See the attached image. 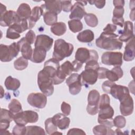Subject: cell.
Listing matches in <instances>:
<instances>
[{"mask_svg":"<svg viewBox=\"0 0 135 135\" xmlns=\"http://www.w3.org/2000/svg\"><path fill=\"white\" fill-rule=\"evenodd\" d=\"M118 36L114 33L103 32L96 40L95 45L99 48L107 50H120L123 42L117 38Z\"/></svg>","mask_w":135,"mask_h":135,"instance_id":"cell-1","label":"cell"},{"mask_svg":"<svg viewBox=\"0 0 135 135\" xmlns=\"http://www.w3.org/2000/svg\"><path fill=\"white\" fill-rule=\"evenodd\" d=\"M73 45L63 39H57L55 41L52 57L58 61L70 56L73 53Z\"/></svg>","mask_w":135,"mask_h":135,"instance_id":"cell-2","label":"cell"},{"mask_svg":"<svg viewBox=\"0 0 135 135\" xmlns=\"http://www.w3.org/2000/svg\"><path fill=\"white\" fill-rule=\"evenodd\" d=\"M37 84L41 92L46 96H50L53 93L54 86L52 78L43 69L38 73Z\"/></svg>","mask_w":135,"mask_h":135,"instance_id":"cell-3","label":"cell"},{"mask_svg":"<svg viewBox=\"0 0 135 135\" xmlns=\"http://www.w3.org/2000/svg\"><path fill=\"white\" fill-rule=\"evenodd\" d=\"M20 51V46L17 42H14L9 45L1 44L0 45V60L4 62H9L18 55Z\"/></svg>","mask_w":135,"mask_h":135,"instance_id":"cell-4","label":"cell"},{"mask_svg":"<svg viewBox=\"0 0 135 135\" xmlns=\"http://www.w3.org/2000/svg\"><path fill=\"white\" fill-rule=\"evenodd\" d=\"M38 120V115L37 112L26 110L18 112L14 115L13 120L16 124L25 126L28 123H35Z\"/></svg>","mask_w":135,"mask_h":135,"instance_id":"cell-5","label":"cell"},{"mask_svg":"<svg viewBox=\"0 0 135 135\" xmlns=\"http://www.w3.org/2000/svg\"><path fill=\"white\" fill-rule=\"evenodd\" d=\"M101 62L105 65L120 66L123 63L122 54L120 52H105L101 56Z\"/></svg>","mask_w":135,"mask_h":135,"instance_id":"cell-6","label":"cell"},{"mask_svg":"<svg viewBox=\"0 0 135 135\" xmlns=\"http://www.w3.org/2000/svg\"><path fill=\"white\" fill-rule=\"evenodd\" d=\"M100 93L96 90H91L88 96L86 111L90 115H95L99 111Z\"/></svg>","mask_w":135,"mask_h":135,"instance_id":"cell-7","label":"cell"},{"mask_svg":"<svg viewBox=\"0 0 135 135\" xmlns=\"http://www.w3.org/2000/svg\"><path fill=\"white\" fill-rule=\"evenodd\" d=\"M66 83L69 86L70 93L72 95H76L80 93L82 86L81 82L80 74L72 73L66 80Z\"/></svg>","mask_w":135,"mask_h":135,"instance_id":"cell-8","label":"cell"},{"mask_svg":"<svg viewBox=\"0 0 135 135\" xmlns=\"http://www.w3.org/2000/svg\"><path fill=\"white\" fill-rule=\"evenodd\" d=\"M27 102L31 106L38 108H44L47 103L46 95L42 93H31L27 98Z\"/></svg>","mask_w":135,"mask_h":135,"instance_id":"cell-9","label":"cell"},{"mask_svg":"<svg viewBox=\"0 0 135 135\" xmlns=\"http://www.w3.org/2000/svg\"><path fill=\"white\" fill-rule=\"evenodd\" d=\"M81 82L82 85L88 86L94 84L98 79V71L93 69H85L80 74Z\"/></svg>","mask_w":135,"mask_h":135,"instance_id":"cell-10","label":"cell"},{"mask_svg":"<svg viewBox=\"0 0 135 135\" xmlns=\"http://www.w3.org/2000/svg\"><path fill=\"white\" fill-rule=\"evenodd\" d=\"M87 4V2L84 1H78L72 6L69 18L71 20H81L86 14L84 6Z\"/></svg>","mask_w":135,"mask_h":135,"instance_id":"cell-11","label":"cell"},{"mask_svg":"<svg viewBox=\"0 0 135 135\" xmlns=\"http://www.w3.org/2000/svg\"><path fill=\"white\" fill-rule=\"evenodd\" d=\"M120 110L123 116L131 115L133 111V100L130 94H127L120 101Z\"/></svg>","mask_w":135,"mask_h":135,"instance_id":"cell-12","label":"cell"},{"mask_svg":"<svg viewBox=\"0 0 135 135\" xmlns=\"http://www.w3.org/2000/svg\"><path fill=\"white\" fill-rule=\"evenodd\" d=\"M20 19L21 18L16 12L11 10L7 11L2 15H1L0 25L3 27H9Z\"/></svg>","mask_w":135,"mask_h":135,"instance_id":"cell-13","label":"cell"},{"mask_svg":"<svg viewBox=\"0 0 135 135\" xmlns=\"http://www.w3.org/2000/svg\"><path fill=\"white\" fill-rule=\"evenodd\" d=\"M53 39L48 35L44 34L38 35L36 37L35 47H41L49 51L52 46Z\"/></svg>","mask_w":135,"mask_h":135,"instance_id":"cell-14","label":"cell"},{"mask_svg":"<svg viewBox=\"0 0 135 135\" xmlns=\"http://www.w3.org/2000/svg\"><path fill=\"white\" fill-rule=\"evenodd\" d=\"M129 93V91L127 87L121 85H117L115 83L112 86L109 93L114 98L119 101Z\"/></svg>","mask_w":135,"mask_h":135,"instance_id":"cell-15","label":"cell"},{"mask_svg":"<svg viewBox=\"0 0 135 135\" xmlns=\"http://www.w3.org/2000/svg\"><path fill=\"white\" fill-rule=\"evenodd\" d=\"M52 122L61 130L67 129L70 123V119L63 113H57L52 118Z\"/></svg>","mask_w":135,"mask_h":135,"instance_id":"cell-16","label":"cell"},{"mask_svg":"<svg viewBox=\"0 0 135 135\" xmlns=\"http://www.w3.org/2000/svg\"><path fill=\"white\" fill-rule=\"evenodd\" d=\"M60 66L59 61L52 57L44 63L43 70L46 71L53 78L56 74Z\"/></svg>","mask_w":135,"mask_h":135,"instance_id":"cell-17","label":"cell"},{"mask_svg":"<svg viewBox=\"0 0 135 135\" xmlns=\"http://www.w3.org/2000/svg\"><path fill=\"white\" fill-rule=\"evenodd\" d=\"M124 30L119 36V40L121 42H128L133 36V23L129 21H126L124 23Z\"/></svg>","mask_w":135,"mask_h":135,"instance_id":"cell-18","label":"cell"},{"mask_svg":"<svg viewBox=\"0 0 135 135\" xmlns=\"http://www.w3.org/2000/svg\"><path fill=\"white\" fill-rule=\"evenodd\" d=\"M20 46V51L21 52L22 56L27 60L31 59L33 50L31 44L28 43L25 39V37H22L20 41L17 42Z\"/></svg>","mask_w":135,"mask_h":135,"instance_id":"cell-19","label":"cell"},{"mask_svg":"<svg viewBox=\"0 0 135 135\" xmlns=\"http://www.w3.org/2000/svg\"><path fill=\"white\" fill-rule=\"evenodd\" d=\"M135 56L134 50V36H133L127 43L125 46L123 58L126 61L133 60Z\"/></svg>","mask_w":135,"mask_h":135,"instance_id":"cell-20","label":"cell"},{"mask_svg":"<svg viewBox=\"0 0 135 135\" xmlns=\"http://www.w3.org/2000/svg\"><path fill=\"white\" fill-rule=\"evenodd\" d=\"M99 114L98 121L99 123L101 122L112 119L114 115V110L110 105L99 109Z\"/></svg>","mask_w":135,"mask_h":135,"instance_id":"cell-21","label":"cell"},{"mask_svg":"<svg viewBox=\"0 0 135 135\" xmlns=\"http://www.w3.org/2000/svg\"><path fill=\"white\" fill-rule=\"evenodd\" d=\"M124 12L123 7H115L113 11V17L112 18V21L114 25H119L121 27L123 26L124 23V18H123Z\"/></svg>","mask_w":135,"mask_h":135,"instance_id":"cell-22","label":"cell"},{"mask_svg":"<svg viewBox=\"0 0 135 135\" xmlns=\"http://www.w3.org/2000/svg\"><path fill=\"white\" fill-rule=\"evenodd\" d=\"M43 14V8L42 6H35L32 9V13L30 17L28 19L29 25L28 28H32L35 23L40 19V17Z\"/></svg>","mask_w":135,"mask_h":135,"instance_id":"cell-23","label":"cell"},{"mask_svg":"<svg viewBox=\"0 0 135 135\" xmlns=\"http://www.w3.org/2000/svg\"><path fill=\"white\" fill-rule=\"evenodd\" d=\"M44 7L47 11L51 12L56 14H59L62 11L61 1H45L44 4L41 5Z\"/></svg>","mask_w":135,"mask_h":135,"instance_id":"cell-24","label":"cell"},{"mask_svg":"<svg viewBox=\"0 0 135 135\" xmlns=\"http://www.w3.org/2000/svg\"><path fill=\"white\" fill-rule=\"evenodd\" d=\"M75 59L76 60L82 63H86L91 59V51L85 47H80L78 49L75 54Z\"/></svg>","mask_w":135,"mask_h":135,"instance_id":"cell-25","label":"cell"},{"mask_svg":"<svg viewBox=\"0 0 135 135\" xmlns=\"http://www.w3.org/2000/svg\"><path fill=\"white\" fill-rule=\"evenodd\" d=\"M46 51L41 47H35L33 50V53L31 61L32 62L36 63H40L44 61L46 55Z\"/></svg>","mask_w":135,"mask_h":135,"instance_id":"cell-26","label":"cell"},{"mask_svg":"<svg viewBox=\"0 0 135 135\" xmlns=\"http://www.w3.org/2000/svg\"><path fill=\"white\" fill-rule=\"evenodd\" d=\"M123 72L120 66H114L112 70H108L107 72L106 78L109 81L115 82L123 76Z\"/></svg>","mask_w":135,"mask_h":135,"instance_id":"cell-27","label":"cell"},{"mask_svg":"<svg viewBox=\"0 0 135 135\" xmlns=\"http://www.w3.org/2000/svg\"><path fill=\"white\" fill-rule=\"evenodd\" d=\"M16 13L21 19L27 20L30 17L32 11L28 4L27 3H22L18 6Z\"/></svg>","mask_w":135,"mask_h":135,"instance_id":"cell-28","label":"cell"},{"mask_svg":"<svg viewBox=\"0 0 135 135\" xmlns=\"http://www.w3.org/2000/svg\"><path fill=\"white\" fill-rule=\"evenodd\" d=\"M93 32L90 30H85L80 32L77 35V39L81 42L90 43L94 40Z\"/></svg>","mask_w":135,"mask_h":135,"instance_id":"cell-29","label":"cell"},{"mask_svg":"<svg viewBox=\"0 0 135 135\" xmlns=\"http://www.w3.org/2000/svg\"><path fill=\"white\" fill-rule=\"evenodd\" d=\"M4 84L7 90L15 91L20 88L21 83L20 80L17 79L12 78L11 76H8L6 78Z\"/></svg>","mask_w":135,"mask_h":135,"instance_id":"cell-30","label":"cell"},{"mask_svg":"<svg viewBox=\"0 0 135 135\" xmlns=\"http://www.w3.org/2000/svg\"><path fill=\"white\" fill-rule=\"evenodd\" d=\"M51 31L56 36L63 35L66 31V25L63 22H56L51 26Z\"/></svg>","mask_w":135,"mask_h":135,"instance_id":"cell-31","label":"cell"},{"mask_svg":"<svg viewBox=\"0 0 135 135\" xmlns=\"http://www.w3.org/2000/svg\"><path fill=\"white\" fill-rule=\"evenodd\" d=\"M18 33L20 34L28 28L26 20L20 19L9 26Z\"/></svg>","mask_w":135,"mask_h":135,"instance_id":"cell-32","label":"cell"},{"mask_svg":"<svg viewBox=\"0 0 135 135\" xmlns=\"http://www.w3.org/2000/svg\"><path fill=\"white\" fill-rule=\"evenodd\" d=\"M93 133L95 135H105V134H114L115 133L111 128L105 126L100 124L95 126L93 128Z\"/></svg>","mask_w":135,"mask_h":135,"instance_id":"cell-33","label":"cell"},{"mask_svg":"<svg viewBox=\"0 0 135 135\" xmlns=\"http://www.w3.org/2000/svg\"><path fill=\"white\" fill-rule=\"evenodd\" d=\"M43 19L45 23L47 25H53L57 22V14L47 11L43 14Z\"/></svg>","mask_w":135,"mask_h":135,"instance_id":"cell-34","label":"cell"},{"mask_svg":"<svg viewBox=\"0 0 135 135\" xmlns=\"http://www.w3.org/2000/svg\"><path fill=\"white\" fill-rule=\"evenodd\" d=\"M68 25L70 31L73 33L79 32L83 29V24L80 20H70L68 21Z\"/></svg>","mask_w":135,"mask_h":135,"instance_id":"cell-35","label":"cell"},{"mask_svg":"<svg viewBox=\"0 0 135 135\" xmlns=\"http://www.w3.org/2000/svg\"><path fill=\"white\" fill-rule=\"evenodd\" d=\"M8 108L14 114L22 111L21 103L18 100L15 99H13L11 100V102L8 104Z\"/></svg>","mask_w":135,"mask_h":135,"instance_id":"cell-36","label":"cell"},{"mask_svg":"<svg viewBox=\"0 0 135 135\" xmlns=\"http://www.w3.org/2000/svg\"><path fill=\"white\" fill-rule=\"evenodd\" d=\"M86 24L90 27H94L98 24V20L95 15L92 13H86L84 16Z\"/></svg>","mask_w":135,"mask_h":135,"instance_id":"cell-37","label":"cell"},{"mask_svg":"<svg viewBox=\"0 0 135 135\" xmlns=\"http://www.w3.org/2000/svg\"><path fill=\"white\" fill-rule=\"evenodd\" d=\"M28 61L23 56L18 57L14 62V66L17 70H23L28 66Z\"/></svg>","mask_w":135,"mask_h":135,"instance_id":"cell-38","label":"cell"},{"mask_svg":"<svg viewBox=\"0 0 135 135\" xmlns=\"http://www.w3.org/2000/svg\"><path fill=\"white\" fill-rule=\"evenodd\" d=\"M60 69L66 76L71 75L72 74V72L74 71L73 64L69 61H66L64 63H63L60 66Z\"/></svg>","mask_w":135,"mask_h":135,"instance_id":"cell-39","label":"cell"},{"mask_svg":"<svg viewBox=\"0 0 135 135\" xmlns=\"http://www.w3.org/2000/svg\"><path fill=\"white\" fill-rule=\"evenodd\" d=\"M26 134H40L43 135L45 134L44 130L36 126H30L26 127Z\"/></svg>","mask_w":135,"mask_h":135,"instance_id":"cell-40","label":"cell"},{"mask_svg":"<svg viewBox=\"0 0 135 135\" xmlns=\"http://www.w3.org/2000/svg\"><path fill=\"white\" fill-rule=\"evenodd\" d=\"M45 128L46 133L49 134H52L57 131V127L52 122V118H49L45 120Z\"/></svg>","mask_w":135,"mask_h":135,"instance_id":"cell-41","label":"cell"},{"mask_svg":"<svg viewBox=\"0 0 135 135\" xmlns=\"http://www.w3.org/2000/svg\"><path fill=\"white\" fill-rule=\"evenodd\" d=\"M14 114L10 111L2 108L1 110L0 120H6L11 122L13 120Z\"/></svg>","mask_w":135,"mask_h":135,"instance_id":"cell-42","label":"cell"},{"mask_svg":"<svg viewBox=\"0 0 135 135\" xmlns=\"http://www.w3.org/2000/svg\"><path fill=\"white\" fill-rule=\"evenodd\" d=\"M114 126L118 128H123L125 127L126 124V120L125 118L122 115H118L113 120Z\"/></svg>","mask_w":135,"mask_h":135,"instance_id":"cell-43","label":"cell"},{"mask_svg":"<svg viewBox=\"0 0 135 135\" xmlns=\"http://www.w3.org/2000/svg\"><path fill=\"white\" fill-rule=\"evenodd\" d=\"M110 105V99L109 96L107 94H103L100 97L99 102V109Z\"/></svg>","mask_w":135,"mask_h":135,"instance_id":"cell-44","label":"cell"},{"mask_svg":"<svg viewBox=\"0 0 135 135\" xmlns=\"http://www.w3.org/2000/svg\"><path fill=\"white\" fill-rule=\"evenodd\" d=\"M26 127L24 125L16 124L13 129L12 134L14 135H24L26 134Z\"/></svg>","mask_w":135,"mask_h":135,"instance_id":"cell-45","label":"cell"},{"mask_svg":"<svg viewBox=\"0 0 135 135\" xmlns=\"http://www.w3.org/2000/svg\"><path fill=\"white\" fill-rule=\"evenodd\" d=\"M20 34L12 29L11 27H8L7 30L6 35V36L7 38L12 39V40H15L20 37Z\"/></svg>","mask_w":135,"mask_h":135,"instance_id":"cell-46","label":"cell"},{"mask_svg":"<svg viewBox=\"0 0 135 135\" xmlns=\"http://www.w3.org/2000/svg\"><path fill=\"white\" fill-rule=\"evenodd\" d=\"M100 68L98 61L95 60H90L87 62H86V64L85 66V69H91L95 70H97Z\"/></svg>","mask_w":135,"mask_h":135,"instance_id":"cell-47","label":"cell"},{"mask_svg":"<svg viewBox=\"0 0 135 135\" xmlns=\"http://www.w3.org/2000/svg\"><path fill=\"white\" fill-rule=\"evenodd\" d=\"M62 10L65 12H69L71 11L73 5L70 1H61Z\"/></svg>","mask_w":135,"mask_h":135,"instance_id":"cell-48","label":"cell"},{"mask_svg":"<svg viewBox=\"0 0 135 135\" xmlns=\"http://www.w3.org/2000/svg\"><path fill=\"white\" fill-rule=\"evenodd\" d=\"M25 39L27 41V42L30 43V44H33L34 42L35 39H36L35 37V33L33 31L30 30L25 35Z\"/></svg>","mask_w":135,"mask_h":135,"instance_id":"cell-49","label":"cell"},{"mask_svg":"<svg viewBox=\"0 0 135 135\" xmlns=\"http://www.w3.org/2000/svg\"><path fill=\"white\" fill-rule=\"evenodd\" d=\"M61 109L62 113L65 115H69L71 112V106L69 103L63 102L61 104Z\"/></svg>","mask_w":135,"mask_h":135,"instance_id":"cell-50","label":"cell"},{"mask_svg":"<svg viewBox=\"0 0 135 135\" xmlns=\"http://www.w3.org/2000/svg\"><path fill=\"white\" fill-rule=\"evenodd\" d=\"M114 82H111L110 81H104L102 85V88L103 91L107 93H110V89L112 86L114 84Z\"/></svg>","mask_w":135,"mask_h":135,"instance_id":"cell-51","label":"cell"},{"mask_svg":"<svg viewBox=\"0 0 135 135\" xmlns=\"http://www.w3.org/2000/svg\"><path fill=\"white\" fill-rule=\"evenodd\" d=\"M108 70V69L101 67L99 68L98 70V78L100 79H106V74Z\"/></svg>","mask_w":135,"mask_h":135,"instance_id":"cell-52","label":"cell"},{"mask_svg":"<svg viewBox=\"0 0 135 135\" xmlns=\"http://www.w3.org/2000/svg\"><path fill=\"white\" fill-rule=\"evenodd\" d=\"M89 3L91 5H95V6L99 9L102 8L105 4V1H89Z\"/></svg>","mask_w":135,"mask_h":135,"instance_id":"cell-53","label":"cell"},{"mask_svg":"<svg viewBox=\"0 0 135 135\" xmlns=\"http://www.w3.org/2000/svg\"><path fill=\"white\" fill-rule=\"evenodd\" d=\"M86 133L85 132L79 128H72L69 130V131L67 132V134H82L84 135Z\"/></svg>","mask_w":135,"mask_h":135,"instance_id":"cell-54","label":"cell"},{"mask_svg":"<svg viewBox=\"0 0 135 135\" xmlns=\"http://www.w3.org/2000/svg\"><path fill=\"white\" fill-rule=\"evenodd\" d=\"M10 124V121L6 120H0V131L6 130Z\"/></svg>","mask_w":135,"mask_h":135,"instance_id":"cell-55","label":"cell"},{"mask_svg":"<svg viewBox=\"0 0 135 135\" xmlns=\"http://www.w3.org/2000/svg\"><path fill=\"white\" fill-rule=\"evenodd\" d=\"M117 28L116 25L111 24H108L107 25L103 28V31L108 33H114Z\"/></svg>","mask_w":135,"mask_h":135,"instance_id":"cell-56","label":"cell"},{"mask_svg":"<svg viewBox=\"0 0 135 135\" xmlns=\"http://www.w3.org/2000/svg\"><path fill=\"white\" fill-rule=\"evenodd\" d=\"M73 68H74V72H78L82 68L83 65V63H81L80 62L75 60L72 62Z\"/></svg>","mask_w":135,"mask_h":135,"instance_id":"cell-57","label":"cell"},{"mask_svg":"<svg viewBox=\"0 0 135 135\" xmlns=\"http://www.w3.org/2000/svg\"><path fill=\"white\" fill-rule=\"evenodd\" d=\"M113 5L115 7L117 6H122L123 7L124 5V1L123 0H118V1H113Z\"/></svg>","mask_w":135,"mask_h":135,"instance_id":"cell-58","label":"cell"},{"mask_svg":"<svg viewBox=\"0 0 135 135\" xmlns=\"http://www.w3.org/2000/svg\"><path fill=\"white\" fill-rule=\"evenodd\" d=\"M0 9H1V15H2L4 13L6 12V7L2 4V3H0Z\"/></svg>","mask_w":135,"mask_h":135,"instance_id":"cell-59","label":"cell"},{"mask_svg":"<svg viewBox=\"0 0 135 135\" xmlns=\"http://www.w3.org/2000/svg\"><path fill=\"white\" fill-rule=\"evenodd\" d=\"M130 18L131 19L132 21L134 20V8H132L131 10L130 14Z\"/></svg>","mask_w":135,"mask_h":135,"instance_id":"cell-60","label":"cell"},{"mask_svg":"<svg viewBox=\"0 0 135 135\" xmlns=\"http://www.w3.org/2000/svg\"><path fill=\"white\" fill-rule=\"evenodd\" d=\"M0 134H11V133L9 132V131H7V130H4V131H0Z\"/></svg>","mask_w":135,"mask_h":135,"instance_id":"cell-61","label":"cell"},{"mask_svg":"<svg viewBox=\"0 0 135 135\" xmlns=\"http://www.w3.org/2000/svg\"><path fill=\"white\" fill-rule=\"evenodd\" d=\"M115 132H114V133H115V134H122V132L121 131V130H120L119 128L115 130Z\"/></svg>","mask_w":135,"mask_h":135,"instance_id":"cell-62","label":"cell"},{"mask_svg":"<svg viewBox=\"0 0 135 135\" xmlns=\"http://www.w3.org/2000/svg\"><path fill=\"white\" fill-rule=\"evenodd\" d=\"M1 98H3V87L1 86Z\"/></svg>","mask_w":135,"mask_h":135,"instance_id":"cell-63","label":"cell"},{"mask_svg":"<svg viewBox=\"0 0 135 135\" xmlns=\"http://www.w3.org/2000/svg\"><path fill=\"white\" fill-rule=\"evenodd\" d=\"M62 134V133H60V132H57V131H56V132H54L52 134Z\"/></svg>","mask_w":135,"mask_h":135,"instance_id":"cell-64","label":"cell"}]
</instances>
